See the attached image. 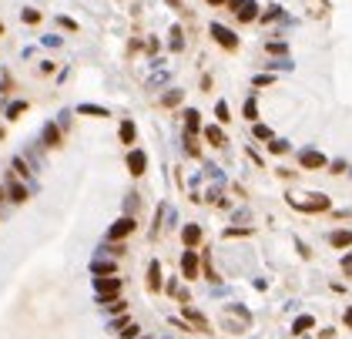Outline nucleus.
I'll use <instances>...</instances> for the list:
<instances>
[{
    "instance_id": "obj_14",
    "label": "nucleus",
    "mask_w": 352,
    "mask_h": 339,
    "mask_svg": "<svg viewBox=\"0 0 352 339\" xmlns=\"http://www.w3.org/2000/svg\"><path fill=\"white\" fill-rule=\"evenodd\" d=\"M44 141H47V145H57V141H61V135H57V128H54V125H47V128H44Z\"/></svg>"
},
{
    "instance_id": "obj_7",
    "label": "nucleus",
    "mask_w": 352,
    "mask_h": 339,
    "mask_svg": "<svg viewBox=\"0 0 352 339\" xmlns=\"http://www.w3.org/2000/svg\"><path fill=\"white\" fill-rule=\"evenodd\" d=\"M94 285H98V292L104 295V299H108V295H114L118 289H121V282H118V279H98Z\"/></svg>"
},
{
    "instance_id": "obj_12",
    "label": "nucleus",
    "mask_w": 352,
    "mask_h": 339,
    "mask_svg": "<svg viewBox=\"0 0 352 339\" xmlns=\"http://www.w3.org/2000/svg\"><path fill=\"white\" fill-rule=\"evenodd\" d=\"M205 138H208V141H211V145H225V135H221V131H218V128H205Z\"/></svg>"
},
{
    "instance_id": "obj_4",
    "label": "nucleus",
    "mask_w": 352,
    "mask_h": 339,
    "mask_svg": "<svg viewBox=\"0 0 352 339\" xmlns=\"http://www.w3.org/2000/svg\"><path fill=\"white\" fill-rule=\"evenodd\" d=\"M298 165L302 168H325V155L322 151H302L298 155Z\"/></svg>"
},
{
    "instance_id": "obj_27",
    "label": "nucleus",
    "mask_w": 352,
    "mask_h": 339,
    "mask_svg": "<svg viewBox=\"0 0 352 339\" xmlns=\"http://www.w3.org/2000/svg\"><path fill=\"white\" fill-rule=\"evenodd\" d=\"M208 4H215V7H218V4H228V0H208Z\"/></svg>"
},
{
    "instance_id": "obj_22",
    "label": "nucleus",
    "mask_w": 352,
    "mask_h": 339,
    "mask_svg": "<svg viewBox=\"0 0 352 339\" xmlns=\"http://www.w3.org/2000/svg\"><path fill=\"white\" fill-rule=\"evenodd\" d=\"M255 114H258V108H255V101H248L245 104V118H255Z\"/></svg>"
},
{
    "instance_id": "obj_5",
    "label": "nucleus",
    "mask_w": 352,
    "mask_h": 339,
    "mask_svg": "<svg viewBox=\"0 0 352 339\" xmlns=\"http://www.w3.org/2000/svg\"><path fill=\"white\" fill-rule=\"evenodd\" d=\"M134 232V218H118L114 225H111V238H124Z\"/></svg>"
},
{
    "instance_id": "obj_21",
    "label": "nucleus",
    "mask_w": 352,
    "mask_h": 339,
    "mask_svg": "<svg viewBox=\"0 0 352 339\" xmlns=\"http://www.w3.org/2000/svg\"><path fill=\"white\" fill-rule=\"evenodd\" d=\"M21 17H24V21H27V24H37V21H41V14H37V11H24Z\"/></svg>"
},
{
    "instance_id": "obj_28",
    "label": "nucleus",
    "mask_w": 352,
    "mask_h": 339,
    "mask_svg": "<svg viewBox=\"0 0 352 339\" xmlns=\"http://www.w3.org/2000/svg\"><path fill=\"white\" fill-rule=\"evenodd\" d=\"M0 37H4V24H0Z\"/></svg>"
},
{
    "instance_id": "obj_9",
    "label": "nucleus",
    "mask_w": 352,
    "mask_h": 339,
    "mask_svg": "<svg viewBox=\"0 0 352 339\" xmlns=\"http://www.w3.org/2000/svg\"><path fill=\"white\" fill-rule=\"evenodd\" d=\"M329 242L335 245V249H345V245H352V232H349V228H345V232H332Z\"/></svg>"
},
{
    "instance_id": "obj_11",
    "label": "nucleus",
    "mask_w": 352,
    "mask_h": 339,
    "mask_svg": "<svg viewBox=\"0 0 352 339\" xmlns=\"http://www.w3.org/2000/svg\"><path fill=\"white\" fill-rule=\"evenodd\" d=\"M181 235H185V242H188V245H195V242L201 238V228H198V225H188L185 232H181Z\"/></svg>"
},
{
    "instance_id": "obj_19",
    "label": "nucleus",
    "mask_w": 352,
    "mask_h": 339,
    "mask_svg": "<svg viewBox=\"0 0 352 339\" xmlns=\"http://www.w3.org/2000/svg\"><path fill=\"white\" fill-rule=\"evenodd\" d=\"M27 111V104L24 101H17V104H11V111H7V118H17V114H24Z\"/></svg>"
},
{
    "instance_id": "obj_20",
    "label": "nucleus",
    "mask_w": 352,
    "mask_h": 339,
    "mask_svg": "<svg viewBox=\"0 0 352 339\" xmlns=\"http://www.w3.org/2000/svg\"><path fill=\"white\" fill-rule=\"evenodd\" d=\"M215 114H218V121H228V104L221 101V104H218V108H215Z\"/></svg>"
},
{
    "instance_id": "obj_18",
    "label": "nucleus",
    "mask_w": 352,
    "mask_h": 339,
    "mask_svg": "<svg viewBox=\"0 0 352 339\" xmlns=\"http://www.w3.org/2000/svg\"><path fill=\"white\" fill-rule=\"evenodd\" d=\"M11 198H14V202H24V198H27V192H24L21 185H11Z\"/></svg>"
},
{
    "instance_id": "obj_17",
    "label": "nucleus",
    "mask_w": 352,
    "mask_h": 339,
    "mask_svg": "<svg viewBox=\"0 0 352 339\" xmlns=\"http://www.w3.org/2000/svg\"><path fill=\"white\" fill-rule=\"evenodd\" d=\"M188 118V131H198V111H185Z\"/></svg>"
},
{
    "instance_id": "obj_10",
    "label": "nucleus",
    "mask_w": 352,
    "mask_h": 339,
    "mask_svg": "<svg viewBox=\"0 0 352 339\" xmlns=\"http://www.w3.org/2000/svg\"><path fill=\"white\" fill-rule=\"evenodd\" d=\"M148 289H161V269H158V262H151V269H148Z\"/></svg>"
},
{
    "instance_id": "obj_16",
    "label": "nucleus",
    "mask_w": 352,
    "mask_h": 339,
    "mask_svg": "<svg viewBox=\"0 0 352 339\" xmlns=\"http://www.w3.org/2000/svg\"><path fill=\"white\" fill-rule=\"evenodd\" d=\"M81 114H101V118H108L104 108H94V104H81Z\"/></svg>"
},
{
    "instance_id": "obj_1",
    "label": "nucleus",
    "mask_w": 352,
    "mask_h": 339,
    "mask_svg": "<svg viewBox=\"0 0 352 339\" xmlns=\"http://www.w3.org/2000/svg\"><path fill=\"white\" fill-rule=\"evenodd\" d=\"M228 7H231V14H235L238 21H245V24H248V21H255V17H258V14H255V11H258V7H255L252 0H228Z\"/></svg>"
},
{
    "instance_id": "obj_26",
    "label": "nucleus",
    "mask_w": 352,
    "mask_h": 339,
    "mask_svg": "<svg viewBox=\"0 0 352 339\" xmlns=\"http://www.w3.org/2000/svg\"><path fill=\"white\" fill-rule=\"evenodd\" d=\"M345 326H352V309H349V312H345Z\"/></svg>"
},
{
    "instance_id": "obj_25",
    "label": "nucleus",
    "mask_w": 352,
    "mask_h": 339,
    "mask_svg": "<svg viewBox=\"0 0 352 339\" xmlns=\"http://www.w3.org/2000/svg\"><path fill=\"white\" fill-rule=\"evenodd\" d=\"M342 269H345V272H349V275H352V255H349V259H345V262H342Z\"/></svg>"
},
{
    "instance_id": "obj_6",
    "label": "nucleus",
    "mask_w": 352,
    "mask_h": 339,
    "mask_svg": "<svg viewBox=\"0 0 352 339\" xmlns=\"http://www.w3.org/2000/svg\"><path fill=\"white\" fill-rule=\"evenodd\" d=\"M181 269H185V279H195V275H198V255H195V252H185Z\"/></svg>"
},
{
    "instance_id": "obj_3",
    "label": "nucleus",
    "mask_w": 352,
    "mask_h": 339,
    "mask_svg": "<svg viewBox=\"0 0 352 339\" xmlns=\"http://www.w3.org/2000/svg\"><path fill=\"white\" fill-rule=\"evenodd\" d=\"M308 198H312V202H298V198H288V202L295 205V208H302V212H325L332 205L325 195H308Z\"/></svg>"
},
{
    "instance_id": "obj_23",
    "label": "nucleus",
    "mask_w": 352,
    "mask_h": 339,
    "mask_svg": "<svg viewBox=\"0 0 352 339\" xmlns=\"http://www.w3.org/2000/svg\"><path fill=\"white\" fill-rule=\"evenodd\" d=\"M255 135H258V138H272V131H268L265 125H255Z\"/></svg>"
},
{
    "instance_id": "obj_24",
    "label": "nucleus",
    "mask_w": 352,
    "mask_h": 339,
    "mask_svg": "<svg viewBox=\"0 0 352 339\" xmlns=\"http://www.w3.org/2000/svg\"><path fill=\"white\" fill-rule=\"evenodd\" d=\"M178 101H181V94H178V91H171V94L165 98V104H178Z\"/></svg>"
},
{
    "instance_id": "obj_15",
    "label": "nucleus",
    "mask_w": 352,
    "mask_h": 339,
    "mask_svg": "<svg viewBox=\"0 0 352 339\" xmlns=\"http://www.w3.org/2000/svg\"><path fill=\"white\" fill-rule=\"evenodd\" d=\"M305 329H312V316H298L295 319V332H305Z\"/></svg>"
},
{
    "instance_id": "obj_2",
    "label": "nucleus",
    "mask_w": 352,
    "mask_h": 339,
    "mask_svg": "<svg viewBox=\"0 0 352 339\" xmlns=\"http://www.w3.org/2000/svg\"><path fill=\"white\" fill-rule=\"evenodd\" d=\"M211 37H215V41H218L225 51H238V37L231 34L228 27H221V24H211Z\"/></svg>"
},
{
    "instance_id": "obj_8",
    "label": "nucleus",
    "mask_w": 352,
    "mask_h": 339,
    "mask_svg": "<svg viewBox=\"0 0 352 339\" xmlns=\"http://www.w3.org/2000/svg\"><path fill=\"white\" fill-rule=\"evenodd\" d=\"M144 165H148V158H144L141 151H131V155H128V168H131V175H141Z\"/></svg>"
},
{
    "instance_id": "obj_13",
    "label": "nucleus",
    "mask_w": 352,
    "mask_h": 339,
    "mask_svg": "<svg viewBox=\"0 0 352 339\" xmlns=\"http://www.w3.org/2000/svg\"><path fill=\"white\" fill-rule=\"evenodd\" d=\"M121 141H124V145H131V141H134V125H131V121H124V125H121Z\"/></svg>"
}]
</instances>
